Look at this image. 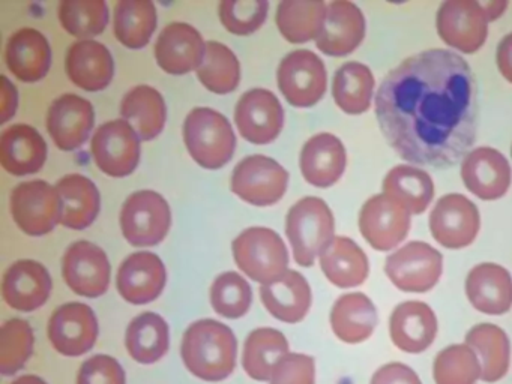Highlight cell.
<instances>
[{
	"label": "cell",
	"instance_id": "8",
	"mask_svg": "<svg viewBox=\"0 0 512 384\" xmlns=\"http://www.w3.org/2000/svg\"><path fill=\"white\" fill-rule=\"evenodd\" d=\"M443 257L425 242H409L388 255L385 272L389 281L406 293H425L442 276Z\"/></svg>",
	"mask_w": 512,
	"mask_h": 384
},
{
	"label": "cell",
	"instance_id": "42",
	"mask_svg": "<svg viewBox=\"0 0 512 384\" xmlns=\"http://www.w3.org/2000/svg\"><path fill=\"white\" fill-rule=\"evenodd\" d=\"M197 77L206 89L217 95H227L236 90L241 81L238 57L221 42H206L205 59L197 69Z\"/></svg>",
	"mask_w": 512,
	"mask_h": 384
},
{
	"label": "cell",
	"instance_id": "17",
	"mask_svg": "<svg viewBox=\"0 0 512 384\" xmlns=\"http://www.w3.org/2000/svg\"><path fill=\"white\" fill-rule=\"evenodd\" d=\"M235 122L242 137L250 143H272L284 126L283 105L271 90H248L236 104Z\"/></svg>",
	"mask_w": 512,
	"mask_h": 384
},
{
	"label": "cell",
	"instance_id": "45",
	"mask_svg": "<svg viewBox=\"0 0 512 384\" xmlns=\"http://www.w3.org/2000/svg\"><path fill=\"white\" fill-rule=\"evenodd\" d=\"M34 344V330L28 321H5L0 329V372L8 377L25 368L34 353Z\"/></svg>",
	"mask_w": 512,
	"mask_h": 384
},
{
	"label": "cell",
	"instance_id": "24",
	"mask_svg": "<svg viewBox=\"0 0 512 384\" xmlns=\"http://www.w3.org/2000/svg\"><path fill=\"white\" fill-rule=\"evenodd\" d=\"M436 314L424 302L409 300L400 303L389 318V336L395 347L410 354L422 353L436 339Z\"/></svg>",
	"mask_w": 512,
	"mask_h": 384
},
{
	"label": "cell",
	"instance_id": "25",
	"mask_svg": "<svg viewBox=\"0 0 512 384\" xmlns=\"http://www.w3.org/2000/svg\"><path fill=\"white\" fill-rule=\"evenodd\" d=\"M65 68L73 84L88 92L106 89L115 75V62L109 48L92 39H83L71 45Z\"/></svg>",
	"mask_w": 512,
	"mask_h": 384
},
{
	"label": "cell",
	"instance_id": "52",
	"mask_svg": "<svg viewBox=\"0 0 512 384\" xmlns=\"http://www.w3.org/2000/svg\"><path fill=\"white\" fill-rule=\"evenodd\" d=\"M496 60L500 74L509 83H512V33H509L500 41L499 47H497Z\"/></svg>",
	"mask_w": 512,
	"mask_h": 384
},
{
	"label": "cell",
	"instance_id": "13",
	"mask_svg": "<svg viewBox=\"0 0 512 384\" xmlns=\"http://www.w3.org/2000/svg\"><path fill=\"white\" fill-rule=\"evenodd\" d=\"M98 332L94 309L80 302L59 306L47 326L53 348L67 357H79L91 351L97 342Z\"/></svg>",
	"mask_w": 512,
	"mask_h": 384
},
{
	"label": "cell",
	"instance_id": "49",
	"mask_svg": "<svg viewBox=\"0 0 512 384\" xmlns=\"http://www.w3.org/2000/svg\"><path fill=\"white\" fill-rule=\"evenodd\" d=\"M316 362L313 357L301 353H289L272 372L269 384H314Z\"/></svg>",
	"mask_w": 512,
	"mask_h": 384
},
{
	"label": "cell",
	"instance_id": "30",
	"mask_svg": "<svg viewBox=\"0 0 512 384\" xmlns=\"http://www.w3.org/2000/svg\"><path fill=\"white\" fill-rule=\"evenodd\" d=\"M260 299L272 317L283 323L296 324L310 311L313 296L305 276L289 270L278 281L262 285Z\"/></svg>",
	"mask_w": 512,
	"mask_h": 384
},
{
	"label": "cell",
	"instance_id": "26",
	"mask_svg": "<svg viewBox=\"0 0 512 384\" xmlns=\"http://www.w3.org/2000/svg\"><path fill=\"white\" fill-rule=\"evenodd\" d=\"M346 164V147L340 138L329 132L311 137L302 147L299 158L302 176L317 188H329L337 183L346 170Z\"/></svg>",
	"mask_w": 512,
	"mask_h": 384
},
{
	"label": "cell",
	"instance_id": "33",
	"mask_svg": "<svg viewBox=\"0 0 512 384\" xmlns=\"http://www.w3.org/2000/svg\"><path fill=\"white\" fill-rule=\"evenodd\" d=\"M320 267L331 284L353 288L364 284L370 273L367 255L349 237L337 236L320 255Z\"/></svg>",
	"mask_w": 512,
	"mask_h": 384
},
{
	"label": "cell",
	"instance_id": "31",
	"mask_svg": "<svg viewBox=\"0 0 512 384\" xmlns=\"http://www.w3.org/2000/svg\"><path fill=\"white\" fill-rule=\"evenodd\" d=\"M62 201L61 224L71 230H85L100 213L97 185L82 174H68L56 183Z\"/></svg>",
	"mask_w": 512,
	"mask_h": 384
},
{
	"label": "cell",
	"instance_id": "46",
	"mask_svg": "<svg viewBox=\"0 0 512 384\" xmlns=\"http://www.w3.org/2000/svg\"><path fill=\"white\" fill-rule=\"evenodd\" d=\"M253 303V290L244 276L236 272H224L212 282L211 305L224 318L244 317Z\"/></svg>",
	"mask_w": 512,
	"mask_h": 384
},
{
	"label": "cell",
	"instance_id": "47",
	"mask_svg": "<svg viewBox=\"0 0 512 384\" xmlns=\"http://www.w3.org/2000/svg\"><path fill=\"white\" fill-rule=\"evenodd\" d=\"M220 20L233 35L247 36L259 30L268 18V0H224Z\"/></svg>",
	"mask_w": 512,
	"mask_h": 384
},
{
	"label": "cell",
	"instance_id": "9",
	"mask_svg": "<svg viewBox=\"0 0 512 384\" xmlns=\"http://www.w3.org/2000/svg\"><path fill=\"white\" fill-rule=\"evenodd\" d=\"M11 215L29 236L49 234L62 218V201L56 186L46 180L20 183L11 194Z\"/></svg>",
	"mask_w": 512,
	"mask_h": 384
},
{
	"label": "cell",
	"instance_id": "16",
	"mask_svg": "<svg viewBox=\"0 0 512 384\" xmlns=\"http://www.w3.org/2000/svg\"><path fill=\"white\" fill-rule=\"evenodd\" d=\"M479 227L481 219L478 207L461 194H448L440 198L430 215L431 234L440 245L449 249L472 245Z\"/></svg>",
	"mask_w": 512,
	"mask_h": 384
},
{
	"label": "cell",
	"instance_id": "28",
	"mask_svg": "<svg viewBox=\"0 0 512 384\" xmlns=\"http://www.w3.org/2000/svg\"><path fill=\"white\" fill-rule=\"evenodd\" d=\"M46 159V140L32 126L17 123L5 129L0 137V164L13 176L38 173Z\"/></svg>",
	"mask_w": 512,
	"mask_h": 384
},
{
	"label": "cell",
	"instance_id": "39",
	"mask_svg": "<svg viewBox=\"0 0 512 384\" xmlns=\"http://www.w3.org/2000/svg\"><path fill=\"white\" fill-rule=\"evenodd\" d=\"M383 194L403 204L412 215H421L433 200V179L415 165H397L383 180Z\"/></svg>",
	"mask_w": 512,
	"mask_h": 384
},
{
	"label": "cell",
	"instance_id": "48",
	"mask_svg": "<svg viewBox=\"0 0 512 384\" xmlns=\"http://www.w3.org/2000/svg\"><path fill=\"white\" fill-rule=\"evenodd\" d=\"M77 384H127L125 371L115 357L97 354L82 363Z\"/></svg>",
	"mask_w": 512,
	"mask_h": 384
},
{
	"label": "cell",
	"instance_id": "10",
	"mask_svg": "<svg viewBox=\"0 0 512 384\" xmlns=\"http://www.w3.org/2000/svg\"><path fill=\"white\" fill-rule=\"evenodd\" d=\"M289 173L275 159L251 155L242 159L232 174V191L253 206H272L284 197Z\"/></svg>",
	"mask_w": 512,
	"mask_h": 384
},
{
	"label": "cell",
	"instance_id": "43",
	"mask_svg": "<svg viewBox=\"0 0 512 384\" xmlns=\"http://www.w3.org/2000/svg\"><path fill=\"white\" fill-rule=\"evenodd\" d=\"M58 15L62 27L77 38L100 35L109 24V6L104 0H64Z\"/></svg>",
	"mask_w": 512,
	"mask_h": 384
},
{
	"label": "cell",
	"instance_id": "7",
	"mask_svg": "<svg viewBox=\"0 0 512 384\" xmlns=\"http://www.w3.org/2000/svg\"><path fill=\"white\" fill-rule=\"evenodd\" d=\"M278 87L290 105L310 108L323 98L328 86L325 63L310 50H296L281 60Z\"/></svg>",
	"mask_w": 512,
	"mask_h": 384
},
{
	"label": "cell",
	"instance_id": "20",
	"mask_svg": "<svg viewBox=\"0 0 512 384\" xmlns=\"http://www.w3.org/2000/svg\"><path fill=\"white\" fill-rule=\"evenodd\" d=\"M154 53L158 65L167 74L184 75L200 68L206 44L191 24L173 21L158 36Z\"/></svg>",
	"mask_w": 512,
	"mask_h": 384
},
{
	"label": "cell",
	"instance_id": "29",
	"mask_svg": "<svg viewBox=\"0 0 512 384\" xmlns=\"http://www.w3.org/2000/svg\"><path fill=\"white\" fill-rule=\"evenodd\" d=\"M8 69L25 83H37L49 74L52 47L43 33L25 27L8 39L5 48Z\"/></svg>",
	"mask_w": 512,
	"mask_h": 384
},
{
	"label": "cell",
	"instance_id": "51",
	"mask_svg": "<svg viewBox=\"0 0 512 384\" xmlns=\"http://www.w3.org/2000/svg\"><path fill=\"white\" fill-rule=\"evenodd\" d=\"M19 95L14 84L7 77H2V116L0 123H7L16 114Z\"/></svg>",
	"mask_w": 512,
	"mask_h": 384
},
{
	"label": "cell",
	"instance_id": "11",
	"mask_svg": "<svg viewBox=\"0 0 512 384\" xmlns=\"http://www.w3.org/2000/svg\"><path fill=\"white\" fill-rule=\"evenodd\" d=\"M91 150L95 164L103 173L127 177L139 165L140 137L127 120H110L95 132Z\"/></svg>",
	"mask_w": 512,
	"mask_h": 384
},
{
	"label": "cell",
	"instance_id": "22",
	"mask_svg": "<svg viewBox=\"0 0 512 384\" xmlns=\"http://www.w3.org/2000/svg\"><path fill=\"white\" fill-rule=\"evenodd\" d=\"M52 287V276L43 264L35 260H19L5 272L2 296L16 311L32 312L46 305Z\"/></svg>",
	"mask_w": 512,
	"mask_h": 384
},
{
	"label": "cell",
	"instance_id": "34",
	"mask_svg": "<svg viewBox=\"0 0 512 384\" xmlns=\"http://www.w3.org/2000/svg\"><path fill=\"white\" fill-rule=\"evenodd\" d=\"M466 345L475 351L481 363L482 381L496 383L508 374L511 342L505 330L496 324H476L467 332Z\"/></svg>",
	"mask_w": 512,
	"mask_h": 384
},
{
	"label": "cell",
	"instance_id": "1",
	"mask_svg": "<svg viewBox=\"0 0 512 384\" xmlns=\"http://www.w3.org/2000/svg\"><path fill=\"white\" fill-rule=\"evenodd\" d=\"M475 78L454 51H422L379 86L376 116L392 149L418 165L445 168L466 158L476 138Z\"/></svg>",
	"mask_w": 512,
	"mask_h": 384
},
{
	"label": "cell",
	"instance_id": "14",
	"mask_svg": "<svg viewBox=\"0 0 512 384\" xmlns=\"http://www.w3.org/2000/svg\"><path fill=\"white\" fill-rule=\"evenodd\" d=\"M410 215L407 207L389 195H374L362 206L359 230L377 251H391L406 239Z\"/></svg>",
	"mask_w": 512,
	"mask_h": 384
},
{
	"label": "cell",
	"instance_id": "18",
	"mask_svg": "<svg viewBox=\"0 0 512 384\" xmlns=\"http://www.w3.org/2000/svg\"><path fill=\"white\" fill-rule=\"evenodd\" d=\"M94 122L91 102L74 93H65L50 105L46 126L56 146L70 152L88 141Z\"/></svg>",
	"mask_w": 512,
	"mask_h": 384
},
{
	"label": "cell",
	"instance_id": "21",
	"mask_svg": "<svg viewBox=\"0 0 512 384\" xmlns=\"http://www.w3.org/2000/svg\"><path fill=\"white\" fill-rule=\"evenodd\" d=\"M461 179L481 200H497L508 192L512 171L508 159L493 147H476L461 164Z\"/></svg>",
	"mask_w": 512,
	"mask_h": 384
},
{
	"label": "cell",
	"instance_id": "3",
	"mask_svg": "<svg viewBox=\"0 0 512 384\" xmlns=\"http://www.w3.org/2000/svg\"><path fill=\"white\" fill-rule=\"evenodd\" d=\"M334 231V215L322 198H302L287 213L286 234L299 266H313L334 242Z\"/></svg>",
	"mask_w": 512,
	"mask_h": 384
},
{
	"label": "cell",
	"instance_id": "6",
	"mask_svg": "<svg viewBox=\"0 0 512 384\" xmlns=\"http://www.w3.org/2000/svg\"><path fill=\"white\" fill-rule=\"evenodd\" d=\"M121 228L134 246H155L163 242L172 225V212L163 195L146 189L125 200L121 210Z\"/></svg>",
	"mask_w": 512,
	"mask_h": 384
},
{
	"label": "cell",
	"instance_id": "53",
	"mask_svg": "<svg viewBox=\"0 0 512 384\" xmlns=\"http://www.w3.org/2000/svg\"><path fill=\"white\" fill-rule=\"evenodd\" d=\"M481 5L487 14L488 21L496 20L508 8V2H502V0H493V2L481 3Z\"/></svg>",
	"mask_w": 512,
	"mask_h": 384
},
{
	"label": "cell",
	"instance_id": "40",
	"mask_svg": "<svg viewBox=\"0 0 512 384\" xmlns=\"http://www.w3.org/2000/svg\"><path fill=\"white\" fill-rule=\"evenodd\" d=\"M157 24V8L151 0H121L115 5L116 38L131 50L146 47Z\"/></svg>",
	"mask_w": 512,
	"mask_h": 384
},
{
	"label": "cell",
	"instance_id": "41",
	"mask_svg": "<svg viewBox=\"0 0 512 384\" xmlns=\"http://www.w3.org/2000/svg\"><path fill=\"white\" fill-rule=\"evenodd\" d=\"M373 92L374 75L364 63L347 62L335 72L332 96L344 113H365L370 108Z\"/></svg>",
	"mask_w": 512,
	"mask_h": 384
},
{
	"label": "cell",
	"instance_id": "50",
	"mask_svg": "<svg viewBox=\"0 0 512 384\" xmlns=\"http://www.w3.org/2000/svg\"><path fill=\"white\" fill-rule=\"evenodd\" d=\"M370 384H422V381L410 366L392 362L377 369Z\"/></svg>",
	"mask_w": 512,
	"mask_h": 384
},
{
	"label": "cell",
	"instance_id": "32",
	"mask_svg": "<svg viewBox=\"0 0 512 384\" xmlns=\"http://www.w3.org/2000/svg\"><path fill=\"white\" fill-rule=\"evenodd\" d=\"M377 320L376 306L364 293L344 294L332 306V332L347 344L367 341L376 329Z\"/></svg>",
	"mask_w": 512,
	"mask_h": 384
},
{
	"label": "cell",
	"instance_id": "23",
	"mask_svg": "<svg viewBox=\"0 0 512 384\" xmlns=\"http://www.w3.org/2000/svg\"><path fill=\"white\" fill-rule=\"evenodd\" d=\"M365 30L364 14L355 3L347 0L331 2L326 8L322 33L316 39L317 48L328 56H347L364 41Z\"/></svg>",
	"mask_w": 512,
	"mask_h": 384
},
{
	"label": "cell",
	"instance_id": "36",
	"mask_svg": "<svg viewBox=\"0 0 512 384\" xmlns=\"http://www.w3.org/2000/svg\"><path fill=\"white\" fill-rule=\"evenodd\" d=\"M125 347L128 354L142 365H152L166 356L170 347V329L157 312L137 315L127 327Z\"/></svg>",
	"mask_w": 512,
	"mask_h": 384
},
{
	"label": "cell",
	"instance_id": "38",
	"mask_svg": "<svg viewBox=\"0 0 512 384\" xmlns=\"http://www.w3.org/2000/svg\"><path fill=\"white\" fill-rule=\"evenodd\" d=\"M328 5L320 0H283L277 9V26L292 44H304L319 38L325 24Z\"/></svg>",
	"mask_w": 512,
	"mask_h": 384
},
{
	"label": "cell",
	"instance_id": "27",
	"mask_svg": "<svg viewBox=\"0 0 512 384\" xmlns=\"http://www.w3.org/2000/svg\"><path fill=\"white\" fill-rule=\"evenodd\" d=\"M466 294L476 311L487 315L506 314L512 308L511 275L499 264H478L467 275Z\"/></svg>",
	"mask_w": 512,
	"mask_h": 384
},
{
	"label": "cell",
	"instance_id": "54",
	"mask_svg": "<svg viewBox=\"0 0 512 384\" xmlns=\"http://www.w3.org/2000/svg\"><path fill=\"white\" fill-rule=\"evenodd\" d=\"M11 384H47L46 381L37 375H23V377L17 378Z\"/></svg>",
	"mask_w": 512,
	"mask_h": 384
},
{
	"label": "cell",
	"instance_id": "35",
	"mask_svg": "<svg viewBox=\"0 0 512 384\" xmlns=\"http://www.w3.org/2000/svg\"><path fill=\"white\" fill-rule=\"evenodd\" d=\"M121 116L136 129L142 140L151 141L157 138L166 126V101L154 87L140 84L122 99Z\"/></svg>",
	"mask_w": 512,
	"mask_h": 384
},
{
	"label": "cell",
	"instance_id": "15",
	"mask_svg": "<svg viewBox=\"0 0 512 384\" xmlns=\"http://www.w3.org/2000/svg\"><path fill=\"white\" fill-rule=\"evenodd\" d=\"M62 275L74 293L95 299L109 290L112 267L100 246L88 240H79L65 252Z\"/></svg>",
	"mask_w": 512,
	"mask_h": 384
},
{
	"label": "cell",
	"instance_id": "37",
	"mask_svg": "<svg viewBox=\"0 0 512 384\" xmlns=\"http://www.w3.org/2000/svg\"><path fill=\"white\" fill-rule=\"evenodd\" d=\"M289 353V342L280 330L260 327L245 339L242 366L253 380L271 381L272 372Z\"/></svg>",
	"mask_w": 512,
	"mask_h": 384
},
{
	"label": "cell",
	"instance_id": "12",
	"mask_svg": "<svg viewBox=\"0 0 512 384\" xmlns=\"http://www.w3.org/2000/svg\"><path fill=\"white\" fill-rule=\"evenodd\" d=\"M488 17L476 0H446L437 11V32L455 50L475 53L487 41Z\"/></svg>",
	"mask_w": 512,
	"mask_h": 384
},
{
	"label": "cell",
	"instance_id": "2",
	"mask_svg": "<svg viewBox=\"0 0 512 384\" xmlns=\"http://www.w3.org/2000/svg\"><path fill=\"white\" fill-rule=\"evenodd\" d=\"M181 356L191 374L217 383L235 371L238 341L233 330L221 321H194L185 330Z\"/></svg>",
	"mask_w": 512,
	"mask_h": 384
},
{
	"label": "cell",
	"instance_id": "44",
	"mask_svg": "<svg viewBox=\"0 0 512 384\" xmlns=\"http://www.w3.org/2000/svg\"><path fill=\"white\" fill-rule=\"evenodd\" d=\"M433 377L436 384H476L481 363L469 345H449L434 359Z\"/></svg>",
	"mask_w": 512,
	"mask_h": 384
},
{
	"label": "cell",
	"instance_id": "19",
	"mask_svg": "<svg viewBox=\"0 0 512 384\" xmlns=\"http://www.w3.org/2000/svg\"><path fill=\"white\" fill-rule=\"evenodd\" d=\"M167 272L163 260L154 252H134L122 261L118 270L119 294L133 305L154 302L166 287Z\"/></svg>",
	"mask_w": 512,
	"mask_h": 384
},
{
	"label": "cell",
	"instance_id": "4",
	"mask_svg": "<svg viewBox=\"0 0 512 384\" xmlns=\"http://www.w3.org/2000/svg\"><path fill=\"white\" fill-rule=\"evenodd\" d=\"M188 152L200 167L218 170L232 159L236 135L226 116L208 107L193 108L184 123Z\"/></svg>",
	"mask_w": 512,
	"mask_h": 384
},
{
	"label": "cell",
	"instance_id": "55",
	"mask_svg": "<svg viewBox=\"0 0 512 384\" xmlns=\"http://www.w3.org/2000/svg\"><path fill=\"white\" fill-rule=\"evenodd\" d=\"M511 153H512V150H511Z\"/></svg>",
	"mask_w": 512,
	"mask_h": 384
},
{
	"label": "cell",
	"instance_id": "5",
	"mask_svg": "<svg viewBox=\"0 0 512 384\" xmlns=\"http://www.w3.org/2000/svg\"><path fill=\"white\" fill-rule=\"evenodd\" d=\"M232 248L239 269L259 284H272L289 272L286 243L271 228H247L233 240Z\"/></svg>",
	"mask_w": 512,
	"mask_h": 384
}]
</instances>
